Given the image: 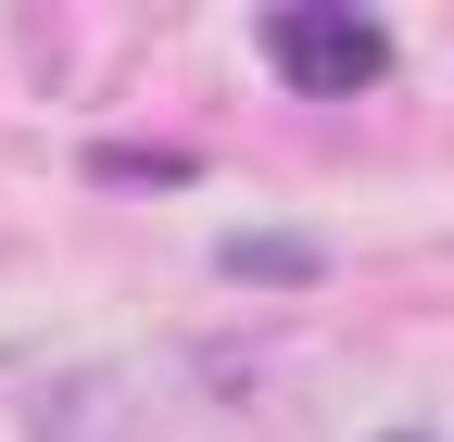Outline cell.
Wrapping results in <instances>:
<instances>
[{
  "mask_svg": "<svg viewBox=\"0 0 454 442\" xmlns=\"http://www.w3.org/2000/svg\"><path fill=\"white\" fill-rule=\"evenodd\" d=\"M227 279H316V241H227Z\"/></svg>",
  "mask_w": 454,
  "mask_h": 442,
  "instance_id": "cell-2",
  "label": "cell"
},
{
  "mask_svg": "<svg viewBox=\"0 0 454 442\" xmlns=\"http://www.w3.org/2000/svg\"><path fill=\"white\" fill-rule=\"evenodd\" d=\"M265 64L291 76L303 101H354L391 76V26L379 13H328V0H303V13H265Z\"/></svg>",
  "mask_w": 454,
  "mask_h": 442,
  "instance_id": "cell-1",
  "label": "cell"
},
{
  "mask_svg": "<svg viewBox=\"0 0 454 442\" xmlns=\"http://www.w3.org/2000/svg\"><path fill=\"white\" fill-rule=\"evenodd\" d=\"M379 442H429V430H379Z\"/></svg>",
  "mask_w": 454,
  "mask_h": 442,
  "instance_id": "cell-3",
  "label": "cell"
}]
</instances>
